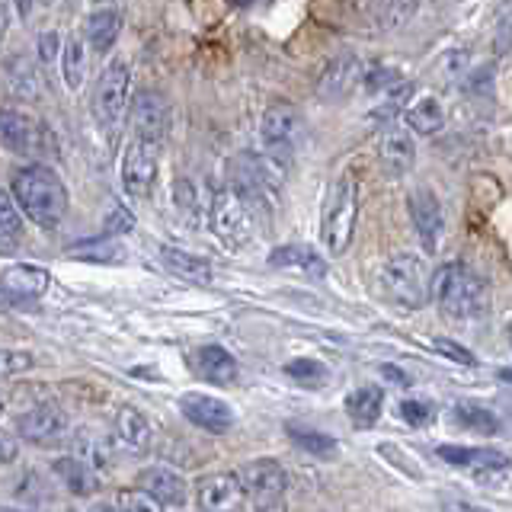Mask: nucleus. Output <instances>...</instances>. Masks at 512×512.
<instances>
[{
  "label": "nucleus",
  "mask_w": 512,
  "mask_h": 512,
  "mask_svg": "<svg viewBox=\"0 0 512 512\" xmlns=\"http://www.w3.org/2000/svg\"><path fill=\"white\" fill-rule=\"evenodd\" d=\"M10 199L13 205H20L16 212H23L32 224H39L45 231H55L68 215V186L45 164H29L16 170L10 183Z\"/></svg>",
  "instance_id": "obj_1"
},
{
  "label": "nucleus",
  "mask_w": 512,
  "mask_h": 512,
  "mask_svg": "<svg viewBox=\"0 0 512 512\" xmlns=\"http://www.w3.org/2000/svg\"><path fill=\"white\" fill-rule=\"evenodd\" d=\"M429 301L452 320H477L490 311V285L464 263H442L429 276Z\"/></svg>",
  "instance_id": "obj_2"
},
{
  "label": "nucleus",
  "mask_w": 512,
  "mask_h": 512,
  "mask_svg": "<svg viewBox=\"0 0 512 512\" xmlns=\"http://www.w3.org/2000/svg\"><path fill=\"white\" fill-rule=\"evenodd\" d=\"M356 218H359V186L346 173L333 183L324 205V218H320V234H324V244L330 253L340 256L349 250L352 234H356Z\"/></svg>",
  "instance_id": "obj_3"
},
{
  "label": "nucleus",
  "mask_w": 512,
  "mask_h": 512,
  "mask_svg": "<svg viewBox=\"0 0 512 512\" xmlns=\"http://www.w3.org/2000/svg\"><path fill=\"white\" fill-rule=\"evenodd\" d=\"M381 285H384V295L404 311H420L429 301V269L420 256H413V253L391 256L381 269Z\"/></svg>",
  "instance_id": "obj_4"
},
{
  "label": "nucleus",
  "mask_w": 512,
  "mask_h": 512,
  "mask_svg": "<svg viewBox=\"0 0 512 512\" xmlns=\"http://www.w3.org/2000/svg\"><path fill=\"white\" fill-rule=\"evenodd\" d=\"M0 144L23 157H48L58 151V138L39 116L26 109H0Z\"/></svg>",
  "instance_id": "obj_5"
},
{
  "label": "nucleus",
  "mask_w": 512,
  "mask_h": 512,
  "mask_svg": "<svg viewBox=\"0 0 512 512\" xmlns=\"http://www.w3.org/2000/svg\"><path fill=\"white\" fill-rule=\"evenodd\" d=\"M128 96H132V71H128L122 58H116L103 68L90 96V112L103 132H116L119 128L128 112Z\"/></svg>",
  "instance_id": "obj_6"
},
{
  "label": "nucleus",
  "mask_w": 512,
  "mask_h": 512,
  "mask_svg": "<svg viewBox=\"0 0 512 512\" xmlns=\"http://www.w3.org/2000/svg\"><path fill=\"white\" fill-rule=\"evenodd\" d=\"M237 477H240V484H244V496L250 500L253 512H285L288 477L279 461H272V458L250 461Z\"/></svg>",
  "instance_id": "obj_7"
},
{
  "label": "nucleus",
  "mask_w": 512,
  "mask_h": 512,
  "mask_svg": "<svg viewBox=\"0 0 512 512\" xmlns=\"http://www.w3.org/2000/svg\"><path fill=\"white\" fill-rule=\"evenodd\" d=\"M260 138H263V154H272L292 164L298 144L304 138V119L292 103H272L263 112L260 122Z\"/></svg>",
  "instance_id": "obj_8"
},
{
  "label": "nucleus",
  "mask_w": 512,
  "mask_h": 512,
  "mask_svg": "<svg viewBox=\"0 0 512 512\" xmlns=\"http://www.w3.org/2000/svg\"><path fill=\"white\" fill-rule=\"evenodd\" d=\"M208 221H212L215 237L231 250L247 247L256 234L253 215L247 212V205L240 202L231 189H221L218 196H212V212H208Z\"/></svg>",
  "instance_id": "obj_9"
},
{
  "label": "nucleus",
  "mask_w": 512,
  "mask_h": 512,
  "mask_svg": "<svg viewBox=\"0 0 512 512\" xmlns=\"http://www.w3.org/2000/svg\"><path fill=\"white\" fill-rule=\"evenodd\" d=\"M128 122H132V138L144 144H164L170 132V103L157 90H138L128 103Z\"/></svg>",
  "instance_id": "obj_10"
},
{
  "label": "nucleus",
  "mask_w": 512,
  "mask_h": 512,
  "mask_svg": "<svg viewBox=\"0 0 512 512\" xmlns=\"http://www.w3.org/2000/svg\"><path fill=\"white\" fill-rule=\"evenodd\" d=\"M439 458L448 461L452 468L468 471L471 477H477L480 484L500 487L506 474H509V461L503 452H493V448H464V445H442Z\"/></svg>",
  "instance_id": "obj_11"
},
{
  "label": "nucleus",
  "mask_w": 512,
  "mask_h": 512,
  "mask_svg": "<svg viewBox=\"0 0 512 512\" xmlns=\"http://www.w3.org/2000/svg\"><path fill=\"white\" fill-rule=\"evenodd\" d=\"M160 148L157 144H144V141H128V148L122 154V189L132 199L151 196V189L157 183V170H160Z\"/></svg>",
  "instance_id": "obj_12"
},
{
  "label": "nucleus",
  "mask_w": 512,
  "mask_h": 512,
  "mask_svg": "<svg viewBox=\"0 0 512 512\" xmlns=\"http://www.w3.org/2000/svg\"><path fill=\"white\" fill-rule=\"evenodd\" d=\"M16 432L39 448H55L61 442H68L71 426H68L64 410H58L55 404H39V407L26 410L23 416H16Z\"/></svg>",
  "instance_id": "obj_13"
},
{
  "label": "nucleus",
  "mask_w": 512,
  "mask_h": 512,
  "mask_svg": "<svg viewBox=\"0 0 512 512\" xmlns=\"http://www.w3.org/2000/svg\"><path fill=\"white\" fill-rule=\"evenodd\" d=\"M362 61L352 55V52H343V55H336L324 71H320L317 77V96L324 103H340L346 100V96L356 90L362 84Z\"/></svg>",
  "instance_id": "obj_14"
},
{
  "label": "nucleus",
  "mask_w": 512,
  "mask_h": 512,
  "mask_svg": "<svg viewBox=\"0 0 512 512\" xmlns=\"http://www.w3.org/2000/svg\"><path fill=\"white\" fill-rule=\"evenodd\" d=\"M407 205H410L413 228H416V234H420L423 247H426L429 253H436L439 237H442V228H445V215H442V202H439V196H436V192H432L429 186H416V189L410 192Z\"/></svg>",
  "instance_id": "obj_15"
},
{
  "label": "nucleus",
  "mask_w": 512,
  "mask_h": 512,
  "mask_svg": "<svg viewBox=\"0 0 512 512\" xmlns=\"http://www.w3.org/2000/svg\"><path fill=\"white\" fill-rule=\"evenodd\" d=\"M247 503L244 484H240L237 474H208L199 484V506L202 512H240Z\"/></svg>",
  "instance_id": "obj_16"
},
{
  "label": "nucleus",
  "mask_w": 512,
  "mask_h": 512,
  "mask_svg": "<svg viewBox=\"0 0 512 512\" xmlns=\"http://www.w3.org/2000/svg\"><path fill=\"white\" fill-rule=\"evenodd\" d=\"M180 410L189 423H196L205 432H218V436L234 426V410L224 404L221 397H212V394H183Z\"/></svg>",
  "instance_id": "obj_17"
},
{
  "label": "nucleus",
  "mask_w": 512,
  "mask_h": 512,
  "mask_svg": "<svg viewBox=\"0 0 512 512\" xmlns=\"http://www.w3.org/2000/svg\"><path fill=\"white\" fill-rule=\"evenodd\" d=\"M138 493L151 496L160 509L164 506H186V496H189L186 480L176 471L164 468V464H154V468H144L138 474Z\"/></svg>",
  "instance_id": "obj_18"
},
{
  "label": "nucleus",
  "mask_w": 512,
  "mask_h": 512,
  "mask_svg": "<svg viewBox=\"0 0 512 512\" xmlns=\"http://www.w3.org/2000/svg\"><path fill=\"white\" fill-rule=\"evenodd\" d=\"M378 160L384 173L391 176H404L413 160H416V148H413V138L407 128H397V125H384L378 132Z\"/></svg>",
  "instance_id": "obj_19"
},
{
  "label": "nucleus",
  "mask_w": 512,
  "mask_h": 512,
  "mask_svg": "<svg viewBox=\"0 0 512 512\" xmlns=\"http://www.w3.org/2000/svg\"><path fill=\"white\" fill-rule=\"evenodd\" d=\"M173 202H176V215L183 218L186 228L202 231L208 224V212H212V192H205L199 183H192L189 176H176Z\"/></svg>",
  "instance_id": "obj_20"
},
{
  "label": "nucleus",
  "mask_w": 512,
  "mask_h": 512,
  "mask_svg": "<svg viewBox=\"0 0 512 512\" xmlns=\"http://www.w3.org/2000/svg\"><path fill=\"white\" fill-rule=\"evenodd\" d=\"M48 269L36 263H13L0 272V292H7L13 298H42L48 292Z\"/></svg>",
  "instance_id": "obj_21"
},
{
  "label": "nucleus",
  "mask_w": 512,
  "mask_h": 512,
  "mask_svg": "<svg viewBox=\"0 0 512 512\" xmlns=\"http://www.w3.org/2000/svg\"><path fill=\"white\" fill-rule=\"evenodd\" d=\"M192 372H196L202 381H212V384H234L240 368L237 359L231 356L224 346H199L192 352Z\"/></svg>",
  "instance_id": "obj_22"
},
{
  "label": "nucleus",
  "mask_w": 512,
  "mask_h": 512,
  "mask_svg": "<svg viewBox=\"0 0 512 512\" xmlns=\"http://www.w3.org/2000/svg\"><path fill=\"white\" fill-rule=\"evenodd\" d=\"M116 439L125 452L132 455H144L151 452V442H154V432H151V423L144 420V413L135 410V407H122L116 413Z\"/></svg>",
  "instance_id": "obj_23"
},
{
  "label": "nucleus",
  "mask_w": 512,
  "mask_h": 512,
  "mask_svg": "<svg viewBox=\"0 0 512 512\" xmlns=\"http://www.w3.org/2000/svg\"><path fill=\"white\" fill-rule=\"evenodd\" d=\"M68 442L74 445V458L84 461L96 477L112 471V448H109V442L100 436V432L77 429L74 436H68Z\"/></svg>",
  "instance_id": "obj_24"
},
{
  "label": "nucleus",
  "mask_w": 512,
  "mask_h": 512,
  "mask_svg": "<svg viewBox=\"0 0 512 512\" xmlns=\"http://www.w3.org/2000/svg\"><path fill=\"white\" fill-rule=\"evenodd\" d=\"M160 263H164L167 272H173V276H180L186 282H212L215 276V269L205 256L180 250V247H160Z\"/></svg>",
  "instance_id": "obj_25"
},
{
  "label": "nucleus",
  "mask_w": 512,
  "mask_h": 512,
  "mask_svg": "<svg viewBox=\"0 0 512 512\" xmlns=\"http://www.w3.org/2000/svg\"><path fill=\"white\" fill-rule=\"evenodd\" d=\"M122 23H125V16H122V7H96L90 13V20H87V39L90 45L96 48V52H109L112 45H116L119 39V32H122Z\"/></svg>",
  "instance_id": "obj_26"
},
{
  "label": "nucleus",
  "mask_w": 512,
  "mask_h": 512,
  "mask_svg": "<svg viewBox=\"0 0 512 512\" xmlns=\"http://www.w3.org/2000/svg\"><path fill=\"white\" fill-rule=\"evenodd\" d=\"M381 410H384V391L378 384H362V388H356L346 397V413L352 426L359 429L375 426L381 420Z\"/></svg>",
  "instance_id": "obj_27"
},
{
  "label": "nucleus",
  "mask_w": 512,
  "mask_h": 512,
  "mask_svg": "<svg viewBox=\"0 0 512 512\" xmlns=\"http://www.w3.org/2000/svg\"><path fill=\"white\" fill-rule=\"evenodd\" d=\"M269 266L276 269H301L308 272L314 279H324L327 276V263L320 260V256L311 250V247H301V244H288V247H276L269 253Z\"/></svg>",
  "instance_id": "obj_28"
},
{
  "label": "nucleus",
  "mask_w": 512,
  "mask_h": 512,
  "mask_svg": "<svg viewBox=\"0 0 512 512\" xmlns=\"http://www.w3.org/2000/svg\"><path fill=\"white\" fill-rule=\"evenodd\" d=\"M52 474L61 480L64 487H68L74 496H90L100 484V477H96L84 461H77L74 455H64L52 464Z\"/></svg>",
  "instance_id": "obj_29"
},
{
  "label": "nucleus",
  "mask_w": 512,
  "mask_h": 512,
  "mask_svg": "<svg viewBox=\"0 0 512 512\" xmlns=\"http://www.w3.org/2000/svg\"><path fill=\"white\" fill-rule=\"evenodd\" d=\"M404 122H407L410 132H416V135H436V132H442V125H445V112H442L439 100L423 96L420 103H413L404 112Z\"/></svg>",
  "instance_id": "obj_30"
},
{
  "label": "nucleus",
  "mask_w": 512,
  "mask_h": 512,
  "mask_svg": "<svg viewBox=\"0 0 512 512\" xmlns=\"http://www.w3.org/2000/svg\"><path fill=\"white\" fill-rule=\"evenodd\" d=\"M61 74L68 90H80L87 77V45L80 36H68V42L61 45Z\"/></svg>",
  "instance_id": "obj_31"
},
{
  "label": "nucleus",
  "mask_w": 512,
  "mask_h": 512,
  "mask_svg": "<svg viewBox=\"0 0 512 512\" xmlns=\"http://www.w3.org/2000/svg\"><path fill=\"white\" fill-rule=\"evenodd\" d=\"M285 432L292 436V442L298 448H304V452H311L317 458H336V455H340V442H336L333 436H327V432L308 429V426H301V423H288Z\"/></svg>",
  "instance_id": "obj_32"
},
{
  "label": "nucleus",
  "mask_w": 512,
  "mask_h": 512,
  "mask_svg": "<svg viewBox=\"0 0 512 512\" xmlns=\"http://www.w3.org/2000/svg\"><path fill=\"white\" fill-rule=\"evenodd\" d=\"M455 423L471 432H480V436H493V432L500 429L496 413L487 404H477V400H461V404H455Z\"/></svg>",
  "instance_id": "obj_33"
},
{
  "label": "nucleus",
  "mask_w": 512,
  "mask_h": 512,
  "mask_svg": "<svg viewBox=\"0 0 512 512\" xmlns=\"http://www.w3.org/2000/svg\"><path fill=\"white\" fill-rule=\"evenodd\" d=\"M285 375L301 381L304 388H320L327 381V365H320L317 359H295L285 365Z\"/></svg>",
  "instance_id": "obj_34"
},
{
  "label": "nucleus",
  "mask_w": 512,
  "mask_h": 512,
  "mask_svg": "<svg viewBox=\"0 0 512 512\" xmlns=\"http://www.w3.org/2000/svg\"><path fill=\"white\" fill-rule=\"evenodd\" d=\"M23 231V221H20V212H16V205L10 199V192L0 186V237L7 240H16Z\"/></svg>",
  "instance_id": "obj_35"
},
{
  "label": "nucleus",
  "mask_w": 512,
  "mask_h": 512,
  "mask_svg": "<svg viewBox=\"0 0 512 512\" xmlns=\"http://www.w3.org/2000/svg\"><path fill=\"white\" fill-rule=\"evenodd\" d=\"M400 420L413 429H423L436 420V407H432L429 400H404V404H400Z\"/></svg>",
  "instance_id": "obj_36"
},
{
  "label": "nucleus",
  "mask_w": 512,
  "mask_h": 512,
  "mask_svg": "<svg viewBox=\"0 0 512 512\" xmlns=\"http://www.w3.org/2000/svg\"><path fill=\"white\" fill-rule=\"evenodd\" d=\"M432 349L442 352V356H445V359H452L455 365H477V359H474V352H471V349H464V346L455 343V340H445V336H436V340H432Z\"/></svg>",
  "instance_id": "obj_37"
},
{
  "label": "nucleus",
  "mask_w": 512,
  "mask_h": 512,
  "mask_svg": "<svg viewBox=\"0 0 512 512\" xmlns=\"http://www.w3.org/2000/svg\"><path fill=\"white\" fill-rule=\"evenodd\" d=\"M116 506L122 509V512H164L160 509L151 496H144V493H138V490H122L119 496H116Z\"/></svg>",
  "instance_id": "obj_38"
},
{
  "label": "nucleus",
  "mask_w": 512,
  "mask_h": 512,
  "mask_svg": "<svg viewBox=\"0 0 512 512\" xmlns=\"http://www.w3.org/2000/svg\"><path fill=\"white\" fill-rule=\"evenodd\" d=\"M32 368V352L23 349H0V375H20Z\"/></svg>",
  "instance_id": "obj_39"
},
{
  "label": "nucleus",
  "mask_w": 512,
  "mask_h": 512,
  "mask_svg": "<svg viewBox=\"0 0 512 512\" xmlns=\"http://www.w3.org/2000/svg\"><path fill=\"white\" fill-rule=\"evenodd\" d=\"M410 96H413V84H400V87L388 96V103L378 106V109L372 112V116H375V119H388V125H391V116H394V112L404 109V103L410 100Z\"/></svg>",
  "instance_id": "obj_40"
},
{
  "label": "nucleus",
  "mask_w": 512,
  "mask_h": 512,
  "mask_svg": "<svg viewBox=\"0 0 512 512\" xmlns=\"http://www.w3.org/2000/svg\"><path fill=\"white\" fill-rule=\"evenodd\" d=\"M400 80V71L397 68H372V71H365L362 74V84L368 87V90H384V87H394Z\"/></svg>",
  "instance_id": "obj_41"
},
{
  "label": "nucleus",
  "mask_w": 512,
  "mask_h": 512,
  "mask_svg": "<svg viewBox=\"0 0 512 512\" xmlns=\"http://www.w3.org/2000/svg\"><path fill=\"white\" fill-rule=\"evenodd\" d=\"M135 228V215H128L122 205L112 208V215L106 218V234H125V231H132Z\"/></svg>",
  "instance_id": "obj_42"
},
{
  "label": "nucleus",
  "mask_w": 512,
  "mask_h": 512,
  "mask_svg": "<svg viewBox=\"0 0 512 512\" xmlns=\"http://www.w3.org/2000/svg\"><path fill=\"white\" fill-rule=\"evenodd\" d=\"M20 455V442H16L7 429H0V464H13Z\"/></svg>",
  "instance_id": "obj_43"
},
{
  "label": "nucleus",
  "mask_w": 512,
  "mask_h": 512,
  "mask_svg": "<svg viewBox=\"0 0 512 512\" xmlns=\"http://www.w3.org/2000/svg\"><path fill=\"white\" fill-rule=\"evenodd\" d=\"M61 48V36L58 32H42V39H39V55L45 64H52L55 61V52Z\"/></svg>",
  "instance_id": "obj_44"
},
{
  "label": "nucleus",
  "mask_w": 512,
  "mask_h": 512,
  "mask_svg": "<svg viewBox=\"0 0 512 512\" xmlns=\"http://www.w3.org/2000/svg\"><path fill=\"white\" fill-rule=\"evenodd\" d=\"M381 375L388 378V381H394L397 388H410V384H413V381H410V375H407V372H400L397 365H381Z\"/></svg>",
  "instance_id": "obj_45"
},
{
  "label": "nucleus",
  "mask_w": 512,
  "mask_h": 512,
  "mask_svg": "<svg viewBox=\"0 0 512 512\" xmlns=\"http://www.w3.org/2000/svg\"><path fill=\"white\" fill-rule=\"evenodd\" d=\"M442 506H445V512H490V509L477 506V503H468V500H445Z\"/></svg>",
  "instance_id": "obj_46"
},
{
  "label": "nucleus",
  "mask_w": 512,
  "mask_h": 512,
  "mask_svg": "<svg viewBox=\"0 0 512 512\" xmlns=\"http://www.w3.org/2000/svg\"><path fill=\"white\" fill-rule=\"evenodd\" d=\"M10 20H13V10H10V4H0V39L7 36Z\"/></svg>",
  "instance_id": "obj_47"
},
{
  "label": "nucleus",
  "mask_w": 512,
  "mask_h": 512,
  "mask_svg": "<svg viewBox=\"0 0 512 512\" xmlns=\"http://www.w3.org/2000/svg\"><path fill=\"white\" fill-rule=\"evenodd\" d=\"M87 512H122V509H119L116 503H93Z\"/></svg>",
  "instance_id": "obj_48"
},
{
  "label": "nucleus",
  "mask_w": 512,
  "mask_h": 512,
  "mask_svg": "<svg viewBox=\"0 0 512 512\" xmlns=\"http://www.w3.org/2000/svg\"><path fill=\"white\" fill-rule=\"evenodd\" d=\"M0 410H4V394H0Z\"/></svg>",
  "instance_id": "obj_49"
},
{
  "label": "nucleus",
  "mask_w": 512,
  "mask_h": 512,
  "mask_svg": "<svg viewBox=\"0 0 512 512\" xmlns=\"http://www.w3.org/2000/svg\"><path fill=\"white\" fill-rule=\"evenodd\" d=\"M4 512H16V509H4Z\"/></svg>",
  "instance_id": "obj_50"
}]
</instances>
